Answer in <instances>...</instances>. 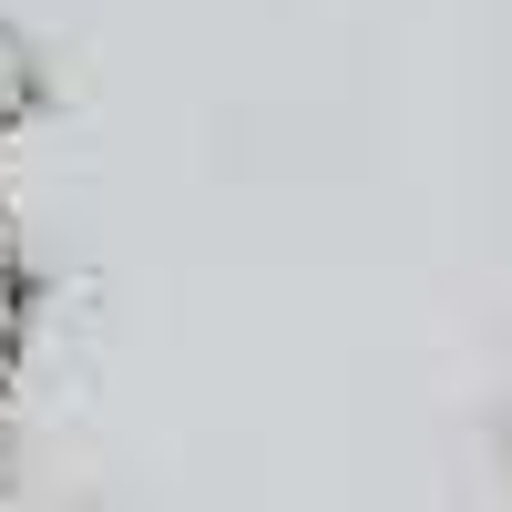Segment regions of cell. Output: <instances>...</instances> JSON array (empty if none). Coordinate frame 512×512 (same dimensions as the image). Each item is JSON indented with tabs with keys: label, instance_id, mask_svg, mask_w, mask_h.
<instances>
[{
	"label": "cell",
	"instance_id": "1",
	"mask_svg": "<svg viewBox=\"0 0 512 512\" xmlns=\"http://www.w3.org/2000/svg\"><path fill=\"white\" fill-rule=\"evenodd\" d=\"M41 328H52V267H41L31 226L0 205V431L31 390V359H41Z\"/></svg>",
	"mask_w": 512,
	"mask_h": 512
},
{
	"label": "cell",
	"instance_id": "2",
	"mask_svg": "<svg viewBox=\"0 0 512 512\" xmlns=\"http://www.w3.org/2000/svg\"><path fill=\"white\" fill-rule=\"evenodd\" d=\"M62 113V62L21 11H0V144H31Z\"/></svg>",
	"mask_w": 512,
	"mask_h": 512
},
{
	"label": "cell",
	"instance_id": "3",
	"mask_svg": "<svg viewBox=\"0 0 512 512\" xmlns=\"http://www.w3.org/2000/svg\"><path fill=\"white\" fill-rule=\"evenodd\" d=\"M502 441H512V431H502Z\"/></svg>",
	"mask_w": 512,
	"mask_h": 512
}]
</instances>
